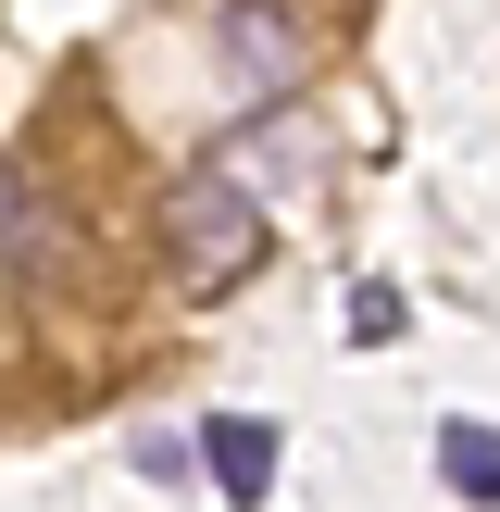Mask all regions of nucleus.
Returning a JSON list of instances; mask_svg holds the SVG:
<instances>
[{
	"label": "nucleus",
	"instance_id": "nucleus-2",
	"mask_svg": "<svg viewBox=\"0 0 500 512\" xmlns=\"http://www.w3.org/2000/svg\"><path fill=\"white\" fill-rule=\"evenodd\" d=\"M225 63H238L250 113H288V88H300V25L275 13V0H238V13H225Z\"/></svg>",
	"mask_w": 500,
	"mask_h": 512
},
{
	"label": "nucleus",
	"instance_id": "nucleus-5",
	"mask_svg": "<svg viewBox=\"0 0 500 512\" xmlns=\"http://www.w3.org/2000/svg\"><path fill=\"white\" fill-rule=\"evenodd\" d=\"M38 250H50V225H38V175L13 163V300H38Z\"/></svg>",
	"mask_w": 500,
	"mask_h": 512
},
{
	"label": "nucleus",
	"instance_id": "nucleus-1",
	"mask_svg": "<svg viewBox=\"0 0 500 512\" xmlns=\"http://www.w3.org/2000/svg\"><path fill=\"white\" fill-rule=\"evenodd\" d=\"M163 225H175V288H188V300L238 288V275L263 263V200H250V163H200L188 188L163 200Z\"/></svg>",
	"mask_w": 500,
	"mask_h": 512
},
{
	"label": "nucleus",
	"instance_id": "nucleus-3",
	"mask_svg": "<svg viewBox=\"0 0 500 512\" xmlns=\"http://www.w3.org/2000/svg\"><path fill=\"white\" fill-rule=\"evenodd\" d=\"M200 475H213L225 500H263L275 488V425L263 413H213L200 425Z\"/></svg>",
	"mask_w": 500,
	"mask_h": 512
},
{
	"label": "nucleus",
	"instance_id": "nucleus-4",
	"mask_svg": "<svg viewBox=\"0 0 500 512\" xmlns=\"http://www.w3.org/2000/svg\"><path fill=\"white\" fill-rule=\"evenodd\" d=\"M438 475H450L463 500H500V425H463V413H450V425H438Z\"/></svg>",
	"mask_w": 500,
	"mask_h": 512
},
{
	"label": "nucleus",
	"instance_id": "nucleus-6",
	"mask_svg": "<svg viewBox=\"0 0 500 512\" xmlns=\"http://www.w3.org/2000/svg\"><path fill=\"white\" fill-rule=\"evenodd\" d=\"M350 338H363V350L400 338V288H350Z\"/></svg>",
	"mask_w": 500,
	"mask_h": 512
}]
</instances>
